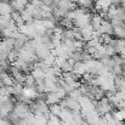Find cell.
<instances>
[{
	"label": "cell",
	"instance_id": "d4e9b609",
	"mask_svg": "<svg viewBox=\"0 0 125 125\" xmlns=\"http://www.w3.org/2000/svg\"><path fill=\"white\" fill-rule=\"evenodd\" d=\"M1 72H2V68H1V67H0V73H1Z\"/></svg>",
	"mask_w": 125,
	"mask_h": 125
},
{
	"label": "cell",
	"instance_id": "277c9868",
	"mask_svg": "<svg viewBox=\"0 0 125 125\" xmlns=\"http://www.w3.org/2000/svg\"><path fill=\"white\" fill-rule=\"evenodd\" d=\"M57 7H58L60 10H62L63 12L67 13L68 11H72V10L77 9V5H75V2H72V1H69V0H60Z\"/></svg>",
	"mask_w": 125,
	"mask_h": 125
},
{
	"label": "cell",
	"instance_id": "ac0fdd59",
	"mask_svg": "<svg viewBox=\"0 0 125 125\" xmlns=\"http://www.w3.org/2000/svg\"><path fill=\"white\" fill-rule=\"evenodd\" d=\"M11 15H0V24L2 27H6V24L11 21Z\"/></svg>",
	"mask_w": 125,
	"mask_h": 125
},
{
	"label": "cell",
	"instance_id": "3957f363",
	"mask_svg": "<svg viewBox=\"0 0 125 125\" xmlns=\"http://www.w3.org/2000/svg\"><path fill=\"white\" fill-rule=\"evenodd\" d=\"M101 34H113V27H112V23H111V21H108V20H102V22H101V26H100V28L97 29Z\"/></svg>",
	"mask_w": 125,
	"mask_h": 125
},
{
	"label": "cell",
	"instance_id": "8fae6325",
	"mask_svg": "<svg viewBox=\"0 0 125 125\" xmlns=\"http://www.w3.org/2000/svg\"><path fill=\"white\" fill-rule=\"evenodd\" d=\"M20 15H21V17H22V20L24 21V23H31L34 18H33V16L24 9V10H22L21 12H20Z\"/></svg>",
	"mask_w": 125,
	"mask_h": 125
},
{
	"label": "cell",
	"instance_id": "ba28073f",
	"mask_svg": "<svg viewBox=\"0 0 125 125\" xmlns=\"http://www.w3.org/2000/svg\"><path fill=\"white\" fill-rule=\"evenodd\" d=\"M12 6L9 2L0 1V15H11L12 13Z\"/></svg>",
	"mask_w": 125,
	"mask_h": 125
},
{
	"label": "cell",
	"instance_id": "5bb4252c",
	"mask_svg": "<svg viewBox=\"0 0 125 125\" xmlns=\"http://www.w3.org/2000/svg\"><path fill=\"white\" fill-rule=\"evenodd\" d=\"M32 75H33V78L37 80V79H42L44 78V72H42V69L39 68V67H37V68H34L33 71H32V73H31Z\"/></svg>",
	"mask_w": 125,
	"mask_h": 125
},
{
	"label": "cell",
	"instance_id": "cb8c5ba5",
	"mask_svg": "<svg viewBox=\"0 0 125 125\" xmlns=\"http://www.w3.org/2000/svg\"><path fill=\"white\" fill-rule=\"evenodd\" d=\"M91 1H92V2H96V1H98V0H91Z\"/></svg>",
	"mask_w": 125,
	"mask_h": 125
},
{
	"label": "cell",
	"instance_id": "5b68a950",
	"mask_svg": "<svg viewBox=\"0 0 125 125\" xmlns=\"http://www.w3.org/2000/svg\"><path fill=\"white\" fill-rule=\"evenodd\" d=\"M111 46H113L115 53H120L123 50L125 49V39H112L109 42Z\"/></svg>",
	"mask_w": 125,
	"mask_h": 125
},
{
	"label": "cell",
	"instance_id": "7c38bea8",
	"mask_svg": "<svg viewBox=\"0 0 125 125\" xmlns=\"http://www.w3.org/2000/svg\"><path fill=\"white\" fill-rule=\"evenodd\" d=\"M49 112L50 114H53V115H58L60 112H61V106L58 103H52V104H49Z\"/></svg>",
	"mask_w": 125,
	"mask_h": 125
},
{
	"label": "cell",
	"instance_id": "44dd1931",
	"mask_svg": "<svg viewBox=\"0 0 125 125\" xmlns=\"http://www.w3.org/2000/svg\"><path fill=\"white\" fill-rule=\"evenodd\" d=\"M100 39H101V42H103V44H109L111 40H112V38H111L109 34H102L100 37Z\"/></svg>",
	"mask_w": 125,
	"mask_h": 125
},
{
	"label": "cell",
	"instance_id": "2e32d148",
	"mask_svg": "<svg viewBox=\"0 0 125 125\" xmlns=\"http://www.w3.org/2000/svg\"><path fill=\"white\" fill-rule=\"evenodd\" d=\"M101 44H102V42H101V39H100V38H92V39H90L89 42H86V45H85V46L98 47V46H100Z\"/></svg>",
	"mask_w": 125,
	"mask_h": 125
},
{
	"label": "cell",
	"instance_id": "4fadbf2b",
	"mask_svg": "<svg viewBox=\"0 0 125 125\" xmlns=\"http://www.w3.org/2000/svg\"><path fill=\"white\" fill-rule=\"evenodd\" d=\"M24 85L26 87H35V79L33 78L32 74H27L26 75V80H24Z\"/></svg>",
	"mask_w": 125,
	"mask_h": 125
},
{
	"label": "cell",
	"instance_id": "8992f818",
	"mask_svg": "<svg viewBox=\"0 0 125 125\" xmlns=\"http://www.w3.org/2000/svg\"><path fill=\"white\" fill-rule=\"evenodd\" d=\"M72 72H74L75 74H78L79 77L80 75H83L84 73L86 72V66H85V62L83 61H78V62H75L74 64H73V71Z\"/></svg>",
	"mask_w": 125,
	"mask_h": 125
},
{
	"label": "cell",
	"instance_id": "ffe728a7",
	"mask_svg": "<svg viewBox=\"0 0 125 125\" xmlns=\"http://www.w3.org/2000/svg\"><path fill=\"white\" fill-rule=\"evenodd\" d=\"M106 45V55L107 56H114L115 55V51H114V49H113V46H111L109 44H104Z\"/></svg>",
	"mask_w": 125,
	"mask_h": 125
},
{
	"label": "cell",
	"instance_id": "7402d4cb",
	"mask_svg": "<svg viewBox=\"0 0 125 125\" xmlns=\"http://www.w3.org/2000/svg\"><path fill=\"white\" fill-rule=\"evenodd\" d=\"M2 42H6L7 45H10V46H12V47H13V45H15V39H13V38H4Z\"/></svg>",
	"mask_w": 125,
	"mask_h": 125
},
{
	"label": "cell",
	"instance_id": "d6986e66",
	"mask_svg": "<svg viewBox=\"0 0 125 125\" xmlns=\"http://www.w3.org/2000/svg\"><path fill=\"white\" fill-rule=\"evenodd\" d=\"M61 69H62V72H72L73 71V64H71L68 61H66L63 63V66L61 67Z\"/></svg>",
	"mask_w": 125,
	"mask_h": 125
},
{
	"label": "cell",
	"instance_id": "9a60e30c",
	"mask_svg": "<svg viewBox=\"0 0 125 125\" xmlns=\"http://www.w3.org/2000/svg\"><path fill=\"white\" fill-rule=\"evenodd\" d=\"M68 96L78 101V100L82 97V91H80L79 89H73L72 91H69V92H68Z\"/></svg>",
	"mask_w": 125,
	"mask_h": 125
},
{
	"label": "cell",
	"instance_id": "603a6c76",
	"mask_svg": "<svg viewBox=\"0 0 125 125\" xmlns=\"http://www.w3.org/2000/svg\"><path fill=\"white\" fill-rule=\"evenodd\" d=\"M0 1H2V2H9L10 0H0Z\"/></svg>",
	"mask_w": 125,
	"mask_h": 125
},
{
	"label": "cell",
	"instance_id": "e0dca14e",
	"mask_svg": "<svg viewBox=\"0 0 125 125\" xmlns=\"http://www.w3.org/2000/svg\"><path fill=\"white\" fill-rule=\"evenodd\" d=\"M55 60H56V55L51 52V53H50L45 60H42V61H44L47 66H50V67H51V66H53V64H55Z\"/></svg>",
	"mask_w": 125,
	"mask_h": 125
},
{
	"label": "cell",
	"instance_id": "52a82bcc",
	"mask_svg": "<svg viewBox=\"0 0 125 125\" xmlns=\"http://www.w3.org/2000/svg\"><path fill=\"white\" fill-rule=\"evenodd\" d=\"M102 20H103V18H102V17L100 16V15H92V16H91V21H90V24L92 26L94 31H97V29L100 28Z\"/></svg>",
	"mask_w": 125,
	"mask_h": 125
},
{
	"label": "cell",
	"instance_id": "7a4b0ae2",
	"mask_svg": "<svg viewBox=\"0 0 125 125\" xmlns=\"http://www.w3.org/2000/svg\"><path fill=\"white\" fill-rule=\"evenodd\" d=\"M51 53V50H49L45 45H42V44H39L38 46H37V49H35V55H37V57H38V60H45L49 55Z\"/></svg>",
	"mask_w": 125,
	"mask_h": 125
},
{
	"label": "cell",
	"instance_id": "30bf717a",
	"mask_svg": "<svg viewBox=\"0 0 125 125\" xmlns=\"http://www.w3.org/2000/svg\"><path fill=\"white\" fill-rule=\"evenodd\" d=\"M113 33L120 38V39H125V24L119 26V27H113Z\"/></svg>",
	"mask_w": 125,
	"mask_h": 125
},
{
	"label": "cell",
	"instance_id": "9c48e42d",
	"mask_svg": "<svg viewBox=\"0 0 125 125\" xmlns=\"http://www.w3.org/2000/svg\"><path fill=\"white\" fill-rule=\"evenodd\" d=\"M60 26H61L63 29H72V28H74V23H73V21L69 20V18H67V17L61 18V21H60Z\"/></svg>",
	"mask_w": 125,
	"mask_h": 125
},
{
	"label": "cell",
	"instance_id": "6da1fadb",
	"mask_svg": "<svg viewBox=\"0 0 125 125\" xmlns=\"http://www.w3.org/2000/svg\"><path fill=\"white\" fill-rule=\"evenodd\" d=\"M91 16H92L91 13H83V15L78 16V17L73 21V23H74V26H75L77 28H83L85 26L90 24Z\"/></svg>",
	"mask_w": 125,
	"mask_h": 125
}]
</instances>
